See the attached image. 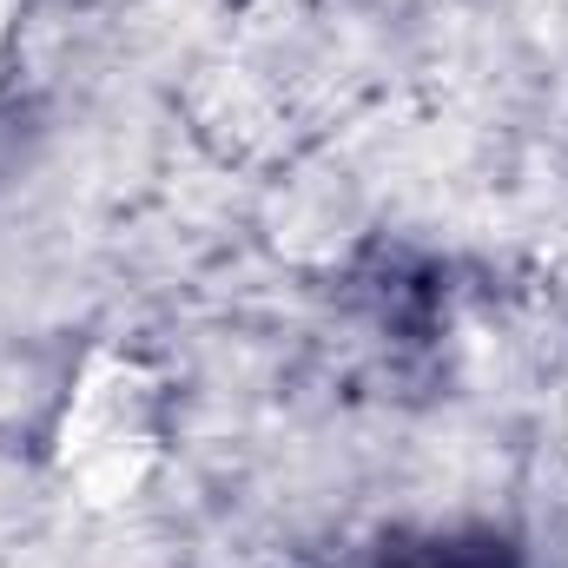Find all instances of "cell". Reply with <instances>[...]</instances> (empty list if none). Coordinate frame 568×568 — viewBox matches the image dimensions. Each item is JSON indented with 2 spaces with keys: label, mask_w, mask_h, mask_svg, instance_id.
Wrapping results in <instances>:
<instances>
[{
  "label": "cell",
  "mask_w": 568,
  "mask_h": 568,
  "mask_svg": "<svg viewBox=\"0 0 568 568\" xmlns=\"http://www.w3.org/2000/svg\"><path fill=\"white\" fill-rule=\"evenodd\" d=\"M159 384L140 357L126 351H100L67 410L53 429V463L67 476V489L93 509H113V503H133L140 483L159 463Z\"/></svg>",
  "instance_id": "obj_1"
},
{
  "label": "cell",
  "mask_w": 568,
  "mask_h": 568,
  "mask_svg": "<svg viewBox=\"0 0 568 568\" xmlns=\"http://www.w3.org/2000/svg\"><path fill=\"white\" fill-rule=\"evenodd\" d=\"M7 7H13V0H0V27H7Z\"/></svg>",
  "instance_id": "obj_2"
}]
</instances>
